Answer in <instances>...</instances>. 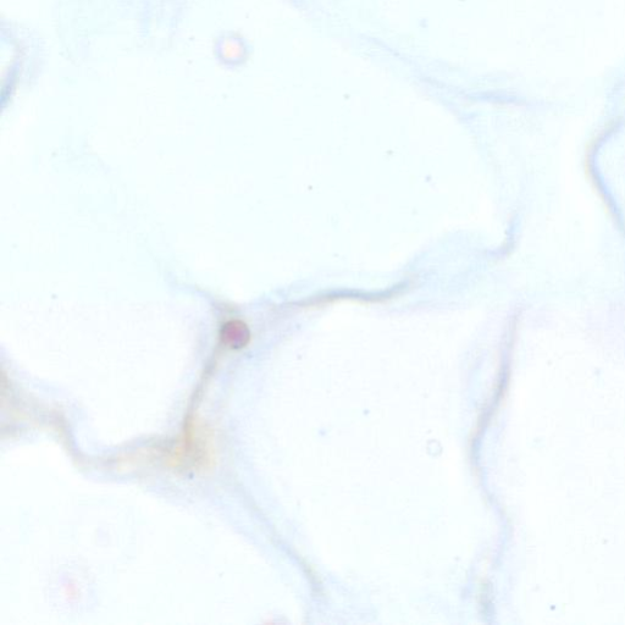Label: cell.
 <instances>
[{"label": "cell", "instance_id": "obj_1", "mask_svg": "<svg viewBox=\"0 0 625 625\" xmlns=\"http://www.w3.org/2000/svg\"><path fill=\"white\" fill-rule=\"evenodd\" d=\"M250 337V330L241 322H230L224 326L223 340L232 348L246 346Z\"/></svg>", "mask_w": 625, "mask_h": 625}]
</instances>
